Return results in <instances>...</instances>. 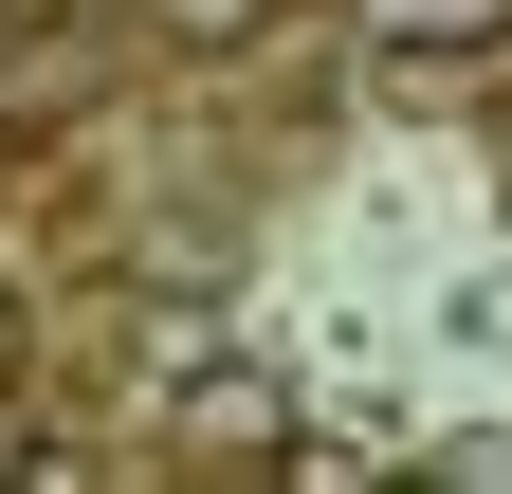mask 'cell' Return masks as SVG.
Instances as JSON below:
<instances>
[{
	"mask_svg": "<svg viewBox=\"0 0 512 494\" xmlns=\"http://www.w3.org/2000/svg\"><path fill=\"white\" fill-rule=\"evenodd\" d=\"M19 366H37V312H19V275H0V385H19Z\"/></svg>",
	"mask_w": 512,
	"mask_h": 494,
	"instance_id": "4",
	"label": "cell"
},
{
	"mask_svg": "<svg viewBox=\"0 0 512 494\" xmlns=\"http://www.w3.org/2000/svg\"><path fill=\"white\" fill-rule=\"evenodd\" d=\"M128 19H147V37H165V55H238V37H256V19H275V0H128Z\"/></svg>",
	"mask_w": 512,
	"mask_h": 494,
	"instance_id": "2",
	"label": "cell"
},
{
	"mask_svg": "<svg viewBox=\"0 0 512 494\" xmlns=\"http://www.w3.org/2000/svg\"><path fill=\"white\" fill-rule=\"evenodd\" d=\"M366 19H384V55H494L512 0H366Z\"/></svg>",
	"mask_w": 512,
	"mask_h": 494,
	"instance_id": "1",
	"label": "cell"
},
{
	"mask_svg": "<svg viewBox=\"0 0 512 494\" xmlns=\"http://www.w3.org/2000/svg\"><path fill=\"white\" fill-rule=\"evenodd\" d=\"M421 476H458V494H512V421H458V440H421Z\"/></svg>",
	"mask_w": 512,
	"mask_h": 494,
	"instance_id": "3",
	"label": "cell"
}]
</instances>
